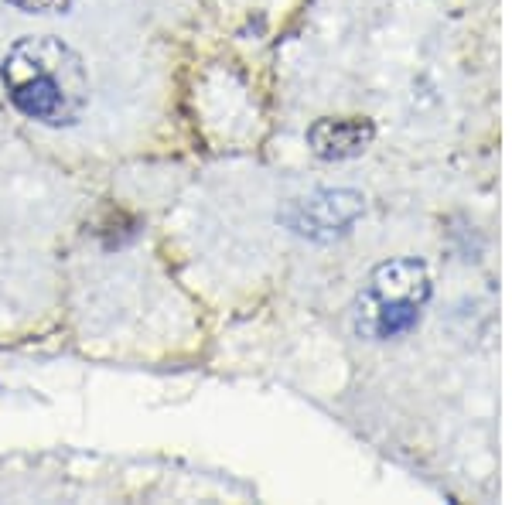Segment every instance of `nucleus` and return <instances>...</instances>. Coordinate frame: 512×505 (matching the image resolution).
<instances>
[{
    "mask_svg": "<svg viewBox=\"0 0 512 505\" xmlns=\"http://www.w3.org/2000/svg\"><path fill=\"white\" fill-rule=\"evenodd\" d=\"M0 82L21 117L69 127L86 113L89 76L76 48L52 35L18 38L0 59Z\"/></svg>",
    "mask_w": 512,
    "mask_h": 505,
    "instance_id": "1",
    "label": "nucleus"
},
{
    "mask_svg": "<svg viewBox=\"0 0 512 505\" xmlns=\"http://www.w3.org/2000/svg\"><path fill=\"white\" fill-rule=\"evenodd\" d=\"M431 301V273L420 260H386L369 273L352 311L355 335L366 342H393L410 335Z\"/></svg>",
    "mask_w": 512,
    "mask_h": 505,
    "instance_id": "2",
    "label": "nucleus"
},
{
    "mask_svg": "<svg viewBox=\"0 0 512 505\" xmlns=\"http://www.w3.org/2000/svg\"><path fill=\"white\" fill-rule=\"evenodd\" d=\"M362 215V195L345 192V188H325L311 198L294 202V209L287 212V226L297 236H308L315 243H328L335 236H345L355 226V219Z\"/></svg>",
    "mask_w": 512,
    "mask_h": 505,
    "instance_id": "3",
    "label": "nucleus"
},
{
    "mask_svg": "<svg viewBox=\"0 0 512 505\" xmlns=\"http://www.w3.org/2000/svg\"><path fill=\"white\" fill-rule=\"evenodd\" d=\"M311 151L325 161H345L366 151V144L373 140V127L366 120H318L308 130Z\"/></svg>",
    "mask_w": 512,
    "mask_h": 505,
    "instance_id": "4",
    "label": "nucleus"
},
{
    "mask_svg": "<svg viewBox=\"0 0 512 505\" xmlns=\"http://www.w3.org/2000/svg\"><path fill=\"white\" fill-rule=\"evenodd\" d=\"M11 7H18L24 14H62L69 11L76 0H7Z\"/></svg>",
    "mask_w": 512,
    "mask_h": 505,
    "instance_id": "5",
    "label": "nucleus"
}]
</instances>
